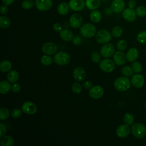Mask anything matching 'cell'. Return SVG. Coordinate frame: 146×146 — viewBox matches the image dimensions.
I'll use <instances>...</instances> for the list:
<instances>
[{"label":"cell","instance_id":"ab89813d","mask_svg":"<svg viewBox=\"0 0 146 146\" xmlns=\"http://www.w3.org/2000/svg\"><path fill=\"white\" fill-rule=\"evenodd\" d=\"M82 90V85L78 82H75L72 85V91L75 94H79Z\"/></svg>","mask_w":146,"mask_h":146},{"label":"cell","instance_id":"4dcf8cb0","mask_svg":"<svg viewBox=\"0 0 146 146\" xmlns=\"http://www.w3.org/2000/svg\"><path fill=\"white\" fill-rule=\"evenodd\" d=\"M133 72L132 67L129 66H125L121 68V74L125 76H131L133 75Z\"/></svg>","mask_w":146,"mask_h":146},{"label":"cell","instance_id":"b9f144b4","mask_svg":"<svg viewBox=\"0 0 146 146\" xmlns=\"http://www.w3.org/2000/svg\"><path fill=\"white\" fill-rule=\"evenodd\" d=\"M83 42V38L80 35H76L72 39V43L75 46H79Z\"/></svg>","mask_w":146,"mask_h":146},{"label":"cell","instance_id":"816d5d0a","mask_svg":"<svg viewBox=\"0 0 146 146\" xmlns=\"http://www.w3.org/2000/svg\"><path fill=\"white\" fill-rule=\"evenodd\" d=\"M145 108H146V102H145Z\"/></svg>","mask_w":146,"mask_h":146},{"label":"cell","instance_id":"f1b7e54d","mask_svg":"<svg viewBox=\"0 0 146 146\" xmlns=\"http://www.w3.org/2000/svg\"><path fill=\"white\" fill-rule=\"evenodd\" d=\"M11 24L10 19L6 16L0 17V27L2 29L8 28Z\"/></svg>","mask_w":146,"mask_h":146},{"label":"cell","instance_id":"7402d4cb","mask_svg":"<svg viewBox=\"0 0 146 146\" xmlns=\"http://www.w3.org/2000/svg\"><path fill=\"white\" fill-rule=\"evenodd\" d=\"M69 8L70 6L68 3L66 2H62L58 5L57 11L59 14L62 15H64L68 13Z\"/></svg>","mask_w":146,"mask_h":146},{"label":"cell","instance_id":"1f68e13d","mask_svg":"<svg viewBox=\"0 0 146 146\" xmlns=\"http://www.w3.org/2000/svg\"><path fill=\"white\" fill-rule=\"evenodd\" d=\"M135 12L136 15L139 17H144L146 16V7L144 6H139L136 7Z\"/></svg>","mask_w":146,"mask_h":146},{"label":"cell","instance_id":"f546056e","mask_svg":"<svg viewBox=\"0 0 146 146\" xmlns=\"http://www.w3.org/2000/svg\"><path fill=\"white\" fill-rule=\"evenodd\" d=\"M123 34V29L119 26H114L111 30V34L115 38L120 37Z\"/></svg>","mask_w":146,"mask_h":146},{"label":"cell","instance_id":"44dd1931","mask_svg":"<svg viewBox=\"0 0 146 146\" xmlns=\"http://www.w3.org/2000/svg\"><path fill=\"white\" fill-rule=\"evenodd\" d=\"M59 35L61 39L66 42H69L73 39V33L72 32L67 29H62L59 32Z\"/></svg>","mask_w":146,"mask_h":146},{"label":"cell","instance_id":"2e32d148","mask_svg":"<svg viewBox=\"0 0 146 146\" xmlns=\"http://www.w3.org/2000/svg\"><path fill=\"white\" fill-rule=\"evenodd\" d=\"M131 131V130L129 127V125L127 124H121L116 128V133L119 137L124 138L129 135Z\"/></svg>","mask_w":146,"mask_h":146},{"label":"cell","instance_id":"8d00e7d4","mask_svg":"<svg viewBox=\"0 0 146 146\" xmlns=\"http://www.w3.org/2000/svg\"><path fill=\"white\" fill-rule=\"evenodd\" d=\"M35 5V2L33 0H24L22 2V7L23 9L28 10L31 9L34 5Z\"/></svg>","mask_w":146,"mask_h":146},{"label":"cell","instance_id":"cb8c5ba5","mask_svg":"<svg viewBox=\"0 0 146 146\" xmlns=\"http://www.w3.org/2000/svg\"><path fill=\"white\" fill-rule=\"evenodd\" d=\"M11 88V86L10 85L9 81L2 80L0 83V92L2 94H5L8 93Z\"/></svg>","mask_w":146,"mask_h":146},{"label":"cell","instance_id":"ffe728a7","mask_svg":"<svg viewBox=\"0 0 146 146\" xmlns=\"http://www.w3.org/2000/svg\"><path fill=\"white\" fill-rule=\"evenodd\" d=\"M127 60L129 62H135L139 56V51L136 48L132 47L129 48L126 52Z\"/></svg>","mask_w":146,"mask_h":146},{"label":"cell","instance_id":"f6af8a7d","mask_svg":"<svg viewBox=\"0 0 146 146\" xmlns=\"http://www.w3.org/2000/svg\"><path fill=\"white\" fill-rule=\"evenodd\" d=\"M7 131L6 126L2 123H0V136L2 137L5 135Z\"/></svg>","mask_w":146,"mask_h":146},{"label":"cell","instance_id":"52a82bcc","mask_svg":"<svg viewBox=\"0 0 146 146\" xmlns=\"http://www.w3.org/2000/svg\"><path fill=\"white\" fill-rule=\"evenodd\" d=\"M35 6L38 10L46 11L51 8L52 1V0H35Z\"/></svg>","mask_w":146,"mask_h":146},{"label":"cell","instance_id":"ba28073f","mask_svg":"<svg viewBox=\"0 0 146 146\" xmlns=\"http://www.w3.org/2000/svg\"><path fill=\"white\" fill-rule=\"evenodd\" d=\"M115 47L112 43H106L100 49V54L104 58L111 57L115 53Z\"/></svg>","mask_w":146,"mask_h":146},{"label":"cell","instance_id":"f907efd6","mask_svg":"<svg viewBox=\"0 0 146 146\" xmlns=\"http://www.w3.org/2000/svg\"><path fill=\"white\" fill-rule=\"evenodd\" d=\"M14 1L15 0H2L3 3L7 6H9L11 5L14 2Z\"/></svg>","mask_w":146,"mask_h":146},{"label":"cell","instance_id":"4316f807","mask_svg":"<svg viewBox=\"0 0 146 146\" xmlns=\"http://www.w3.org/2000/svg\"><path fill=\"white\" fill-rule=\"evenodd\" d=\"M14 143V139L10 136H3L1 139L2 146H12Z\"/></svg>","mask_w":146,"mask_h":146},{"label":"cell","instance_id":"681fc988","mask_svg":"<svg viewBox=\"0 0 146 146\" xmlns=\"http://www.w3.org/2000/svg\"><path fill=\"white\" fill-rule=\"evenodd\" d=\"M83 86L85 88H90L92 87V83L90 80H86L83 83Z\"/></svg>","mask_w":146,"mask_h":146},{"label":"cell","instance_id":"277c9868","mask_svg":"<svg viewBox=\"0 0 146 146\" xmlns=\"http://www.w3.org/2000/svg\"><path fill=\"white\" fill-rule=\"evenodd\" d=\"M70 60V56L65 51H59L56 53L54 56V61L58 65L64 66L67 64Z\"/></svg>","mask_w":146,"mask_h":146},{"label":"cell","instance_id":"3957f363","mask_svg":"<svg viewBox=\"0 0 146 146\" xmlns=\"http://www.w3.org/2000/svg\"><path fill=\"white\" fill-rule=\"evenodd\" d=\"M131 130L132 135L136 138L142 139L146 135V127L142 123H134L132 124Z\"/></svg>","mask_w":146,"mask_h":146},{"label":"cell","instance_id":"d4e9b609","mask_svg":"<svg viewBox=\"0 0 146 146\" xmlns=\"http://www.w3.org/2000/svg\"><path fill=\"white\" fill-rule=\"evenodd\" d=\"M19 78L18 72L16 70H11L9 72L7 75V80L10 83L17 82Z\"/></svg>","mask_w":146,"mask_h":146},{"label":"cell","instance_id":"5b68a950","mask_svg":"<svg viewBox=\"0 0 146 146\" xmlns=\"http://www.w3.org/2000/svg\"><path fill=\"white\" fill-rule=\"evenodd\" d=\"M111 35L108 30L102 29L96 33L95 39L100 44H106L111 39Z\"/></svg>","mask_w":146,"mask_h":146},{"label":"cell","instance_id":"f35d334b","mask_svg":"<svg viewBox=\"0 0 146 146\" xmlns=\"http://www.w3.org/2000/svg\"><path fill=\"white\" fill-rule=\"evenodd\" d=\"M116 47L120 51H123L127 47V43L124 39L119 40L116 43Z\"/></svg>","mask_w":146,"mask_h":146},{"label":"cell","instance_id":"484cf974","mask_svg":"<svg viewBox=\"0 0 146 146\" xmlns=\"http://www.w3.org/2000/svg\"><path fill=\"white\" fill-rule=\"evenodd\" d=\"M90 18L92 22L98 23L102 19V14L99 11L94 10L90 13Z\"/></svg>","mask_w":146,"mask_h":146},{"label":"cell","instance_id":"bcb514c9","mask_svg":"<svg viewBox=\"0 0 146 146\" xmlns=\"http://www.w3.org/2000/svg\"><path fill=\"white\" fill-rule=\"evenodd\" d=\"M52 29L55 32H60L62 30V25L59 23H55L52 26Z\"/></svg>","mask_w":146,"mask_h":146},{"label":"cell","instance_id":"60d3db41","mask_svg":"<svg viewBox=\"0 0 146 146\" xmlns=\"http://www.w3.org/2000/svg\"><path fill=\"white\" fill-rule=\"evenodd\" d=\"M101 59L100 54L96 51L93 52L91 54V60L93 62L95 63H98Z\"/></svg>","mask_w":146,"mask_h":146},{"label":"cell","instance_id":"30bf717a","mask_svg":"<svg viewBox=\"0 0 146 146\" xmlns=\"http://www.w3.org/2000/svg\"><path fill=\"white\" fill-rule=\"evenodd\" d=\"M22 111L28 115H33L37 111V107L36 105L30 101L25 102L22 106Z\"/></svg>","mask_w":146,"mask_h":146},{"label":"cell","instance_id":"83f0119b","mask_svg":"<svg viewBox=\"0 0 146 146\" xmlns=\"http://www.w3.org/2000/svg\"><path fill=\"white\" fill-rule=\"evenodd\" d=\"M12 67L11 63L7 60H3L0 63V70L2 72L9 71Z\"/></svg>","mask_w":146,"mask_h":146},{"label":"cell","instance_id":"8fae6325","mask_svg":"<svg viewBox=\"0 0 146 146\" xmlns=\"http://www.w3.org/2000/svg\"><path fill=\"white\" fill-rule=\"evenodd\" d=\"M58 50L57 45L54 42H46L44 43L42 47L43 52L47 55H53Z\"/></svg>","mask_w":146,"mask_h":146},{"label":"cell","instance_id":"d590c367","mask_svg":"<svg viewBox=\"0 0 146 146\" xmlns=\"http://www.w3.org/2000/svg\"><path fill=\"white\" fill-rule=\"evenodd\" d=\"M10 115V111L6 108H1L0 109V119L1 120L7 119Z\"/></svg>","mask_w":146,"mask_h":146},{"label":"cell","instance_id":"7bdbcfd3","mask_svg":"<svg viewBox=\"0 0 146 146\" xmlns=\"http://www.w3.org/2000/svg\"><path fill=\"white\" fill-rule=\"evenodd\" d=\"M21 113H22V111L20 109L15 108L12 111L11 115L13 118L17 119L20 117V116L21 115Z\"/></svg>","mask_w":146,"mask_h":146},{"label":"cell","instance_id":"7a4b0ae2","mask_svg":"<svg viewBox=\"0 0 146 146\" xmlns=\"http://www.w3.org/2000/svg\"><path fill=\"white\" fill-rule=\"evenodd\" d=\"M131 82L127 76H121L117 78L114 82V87L119 91H125L131 87Z\"/></svg>","mask_w":146,"mask_h":146},{"label":"cell","instance_id":"836d02e7","mask_svg":"<svg viewBox=\"0 0 146 146\" xmlns=\"http://www.w3.org/2000/svg\"><path fill=\"white\" fill-rule=\"evenodd\" d=\"M40 62L44 66H49L53 62V59L49 55H43L40 58Z\"/></svg>","mask_w":146,"mask_h":146},{"label":"cell","instance_id":"8992f818","mask_svg":"<svg viewBox=\"0 0 146 146\" xmlns=\"http://www.w3.org/2000/svg\"><path fill=\"white\" fill-rule=\"evenodd\" d=\"M99 67L104 72H111L115 69V63L111 59H104L100 62Z\"/></svg>","mask_w":146,"mask_h":146},{"label":"cell","instance_id":"5bb4252c","mask_svg":"<svg viewBox=\"0 0 146 146\" xmlns=\"http://www.w3.org/2000/svg\"><path fill=\"white\" fill-rule=\"evenodd\" d=\"M68 5L72 10L79 11L84 8L86 3L84 0H70Z\"/></svg>","mask_w":146,"mask_h":146},{"label":"cell","instance_id":"6da1fadb","mask_svg":"<svg viewBox=\"0 0 146 146\" xmlns=\"http://www.w3.org/2000/svg\"><path fill=\"white\" fill-rule=\"evenodd\" d=\"M96 33L97 29L96 26L91 23H86L80 27V33L84 38H92Z\"/></svg>","mask_w":146,"mask_h":146},{"label":"cell","instance_id":"4fadbf2b","mask_svg":"<svg viewBox=\"0 0 146 146\" xmlns=\"http://www.w3.org/2000/svg\"><path fill=\"white\" fill-rule=\"evenodd\" d=\"M104 94V89L100 86H95L90 88L89 95L93 99H98L100 98Z\"/></svg>","mask_w":146,"mask_h":146},{"label":"cell","instance_id":"d6986e66","mask_svg":"<svg viewBox=\"0 0 146 146\" xmlns=\"http://www.w3.org/2000/svg\"><path fill=\"white\" fill-rule=\"evenodd\" d=\"M113 59L116 65L121 66L125 63L127 58L124 52L121 51H118L114 53Z\"/></svg>","mask_w":146,"mask_h":146},{"label":"cell","instance_id":"9c48e42d","mask_svg":"<svg viewBox=\"0 0 146 146\" xmlns=\"http://www.w3.org/2000/svg\"><path fill=\"white\" fill-rule=\"evenodd\" d=\"M69 23L72 28L78 29L82 25L83 18L80 14L78 13H74L70 17Z\"/></svg>","mask_w":146,"mask_h":146},{"label":"cell","instance_id":"9a60e30c","mask_svg":"<svg viewBox=\"0 0 146 146\" xmlns=\"http://www.w3.org/2000/svg\"><path fill=\"white\" fill-rule=\"evenodd\" d=\"M125 8V2L124 0H113L111 5L112 11L115 13L122 12Z\"/></svg>","mask_w":146,"mask_h":146},{"label":"cell","instance_id":"7dc6e473","mask_svg":"<svg viewBox=\"0 0 146 146\" xmlns=\"http://www.w3.org/2000/svg\"><path fill=\"white\" fill-rule=\"evenodd\" d=\"M8 10H9V8L7 6L3 4L0 7V13L1 14H5L7 13Z\"/></svg>","mask_w":146,"mask_h":146},{"label":"cell","instance_id":"74e56055","mask_svg":"<svg viewBox=\"0 0 146 146\" xmlns=\"http://www.w3.org/2000/svg\"><path fill=\"white\" fill-rule=\"evenodd\" d=\"M131 67L133 71L135 73H139L142 71V65L140 63L135 61L131 65Z\"/></svg>","mask_w":146,"mask_h":146},{"label":"cell","instance_id":"e0dca14e","mask_svg":"<svg viewBox=\"0 0 146 146\" xmlns=\"http://www.w3.org/2000/svg\"><path fill=\"white\" fill-rule=\"evenodd\" d=\"M131 84L133 87L137 88H140L143 87L144 84V76L139 74H135L132 76L131 80Z\"/></svg>","mask_w":146,"mask_h":146},{"label":"cell","instance_id":"c3c4849f","mask_svg":"<svg viewBox=\"0 0 146 146\" xmlns=\"http://www.w3.org/2000/svg\"><path fill=\"white\" fill-rule=\"evenodd\" d=\"M128 7L131 9H134L136 7V2L135 0H130L128 3Z\"/></svg>","mask_w":146,"mask_h":146},{"label":"cell","instance_id":"603a6c76","mask_svg":"<svg viewBox=\"0 0 146 146\" xmlns=\"http://www.w3.org/2000/svg\"><path fill=\"white\" fill-rule=\"evenodd\" d=\"M85 3L86 6L91 10L98 9L101 4L100 0H85Z\"/></svg>","mask_w":146,"mask_h":146},{"label":"cell","instance_id":"7c38bea8","mask_svg":"<svg viewBox=\"0 0 146 146\" xmlns=\"http://www.w3.org/2000/svg\"><path fill=\"white\" fill-rule=\"evenodd\" d=\"M122 16L123 18L128 22H133L136 20V14L135 10L131 8L124 9L122 11Z\"/></svg>","mask_w":146,"mask_h":146},{"label":"cell","instance_id":"d6a6232c","mask_svg":"<svg viewBox=\"0 0 146 146\" xmlns=\"http://www.w3.org/2000/svg\"><path fill=\"white\" fill-rule=\"evenodd\" d=\"M124 122L128 125H132L134 122V117L131 113H126L123 116Z\"/></svg>","mask_w":146,"mask_h":146},{"label":"cell","instance_id":"e575fe53","mask_svg":"<svg viewBox=\"0 0 146 146\" xmlns=\"http://www.w3.org/2000/svg\"><path fill=\"white\" fill-rule=\"evenodd\" d=\"M137 40L141 44H146V31H140L137 35Z\"/></svg>","mask_w":146,"mask_h":146},{"label":"cell","instance_id":"ee69618b","mask_svg":"<svg viewBox=\"0 0 146 146\" xmlns=\"http://www.w3.org/2000/svg\"><path fill=\"white\" fill-rule=\"evenodd\" d=\"M21 89V87L20 86V84H19L18 83H14V84L11 86V91L14 92H18Z\"/></svg>","mask_w":146,"mask_h":146},{"label":"cell","instance_id":"ac0fdd59","mask_svg":"<svg viewBox=\"0 0 146 146\" xmlns=\"http://www.w3.org/2000/svg\"><path fill=\"white\" fill-rule=\"evenodd\" d=\"M73 78L77 82H82L84 80L86 77L85 70L80 67H77L73 71Z\"/></svg>","mask_w":146,"mask_h":146}]
</instances>
